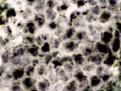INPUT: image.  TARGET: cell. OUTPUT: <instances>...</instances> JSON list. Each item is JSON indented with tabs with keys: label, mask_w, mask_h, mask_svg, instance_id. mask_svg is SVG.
I'll return each instance as SVG.
<instances>
[{
	"label": "cell",
	"mask_w": 121,
	"mask_h": 91,
	"mask_svg": "<svg viewBox=\"0 0 121 91\" xmlns=\"http://www.w3.org/2000/svg\"><path fill=\"white\" fill-rule=\"evenodd\" d=\"M39 91H49L50 89V83L47 80L43 79L38 83Z\"/></svg>",
	"instance_id": "6da1fadb"
},
{
	"label": "cell",
	"mask_w": 121,
	"mask_h": 91,
	"mask_svg": "<svg viewBox=\"0 0 121 91\" xmlns=\"http://www.w3.org/2000/svg\"><path fill=\"white\" fill-rule=\"evenodd\" d=\"M35 84V81L33 78H26L22 81V84L25 88L30 89L34 87V86Z\"/></svg>",
	"instance_id": "7a4b0ae2"
},
{
	"label": "cell",
	"mask_w": 121,
	"mask_h": 91,
	"mask_svg": "<svg viewBox=\"0 0 121 91\" xmlns=\"http://www.w3.org/2000/svg\"><path fill=\"white\" fill-rule=\"evenodd\" d=\"M23 75H24L23 71L22 70L17 69V70H15L14 72L13 73L12 77H13L15 79H18L22 78V76H23Z\"/></svg>",
	"instance_id": "3957f363"
},
{
	"label": "cell",
	"mask_w": 121,
	"mask_h": 91,
	"mask_svg": "<svg viewBox=\"0 0 121 91\" xmlns=\"http://www.w3.org/2000/svg\"><path fill=\"white\" fill-rule=\"evenodd\" d=\"M1 59L2 62L4 64H6L9 62L10 60V54H9L8 51H5L1 55Z\"/></svg>",
	"instance_id": "277c9868"
},
{
	"label": "cell",
	"mask_w": 121,
	"mask_h": 91,
	"mask_svg": "<svg viewBox=\"0 0 121 91\" xmlns=\"http://www.w3.org/2000/svg\"><path fill=\"white\" fill-rule=\"evenodd\" d=\"M20 86L19 83H13L11 87V91H20Z\"/></svg>",
	"instance_id": "5b68a950"
},
{
	"label": "cell",
	"mask_w": 121,
	"mask_h": 91,
	"mask_svg": "<svg viewBox=\"0 0 121 91\" xmlns=\"http://www.w3.org/2000/svg\"><path fill=\"white\" fill-rule=\"evenodd\" d=\"M5 70H6V68L4 65L0 66V77L2 76V75L4 74Z\"/></svg>",
	"instance_id": "8992f818"
},
{
	"label": "cell",
	"mask_w": 121,
	"mask_h": 91,
	"mask_svg": "<svg viewBox=\"0 0 121 91\" xmlns=\"http://www.w3.org/2000/svg\"><path fill=\"white\" fill-rule=\"evenodd\" d=\"M29 91H39V90H38V89L37 88L34 87H33L32 88L30 89Z\"/></svg>",
	"instance_id": "52a82bcc"
}]
</instances>
